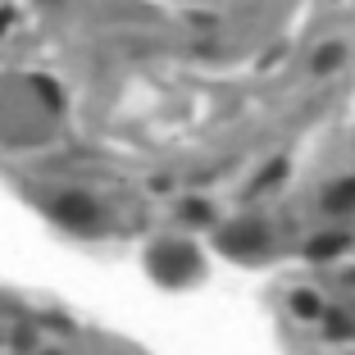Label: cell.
I'll return each mask as SVG.
<instances>
[{
    "label": "cell",
    "mask_w": 355,
    "mask_h": 355,
    "mask_svg": "<svg viewBox=\"0 0 355 355\" xmlns=\"http://www.w3.org/2000/svg\"><path fill=\"white\" fill-rule=\"evenodd\" d=\"M5 28H10V10H0V32H5Z\"/></svg>",
    "instance_id": "7c38bea8"
},
{
    "label": "cell",
    "mask_w": 355,
    "mask_h": 355,
    "mask_svg": "<svg viewBox=\"0 0 355 355\" xmlns=\"http://www.w3.org/2000/svg\"><path fill=\"white\" fill-rule=\"evenodd\" d=\"M55 219L69 223V228H78V232H92L96 223H101V209H96L92 196H83V191H69V196H60V205H55Z\"/></svg>",
    "instance_id": "3957f363"
},
{
    "label": "cell",
    "mask_w": 355,
    "mask_h": 355,
    "mask_svg": "<svg viewBox=\"0 0 355 355\" xmlns=\"http://www.w3.org/2000/svg\"><path fill=\"white\" fill-rule=\"evenodd\" d=\"M46 355H55V351H46Z\"/></svg>",
    "instance_id": "4fadbf2b"
},
{
    "label": "cell",
    "mask_w": 355,
    "mask_h": 355,
    "mask_svg": "<svg viewBox=\"0 0 355 355\" xmlns=\"http://www.w3.org/2000/svg\"><path fill=\"white\" fill-rule=\"evenodd\" d=\"M305 251H310V260H333V255L346 251V237L342 232H328V237H314Z\"/></svg>",
    "instance_id": "277c9868"
},
{
    "label": "cell",
    "mask_w": 355,
    "mask_h": 355,
    "mask_svg": "<svg viewBox=\"0 0 355 355\" xmlns=\"http://www.w3.org/2000/svg\"><path fill=\"white\" fill-rule=\"evenodd\" d=\"M28 87L46 101V110H64V92L51 83V78H28Z\"/></svg>",
    "instance_id": "8992f818"
},
{
    "label": "cell",
    "mask_w": 355,
    "mask_h": 355,
    "mask_svg": "<svg viewBox=\"0 0 355 355\" xmlns=\"http://www.w3.org/2000/svg\"><path fill=\"white\" fill-rule=\"evenodd\" d=\"M324 205L333 209V214H342V209H355V178H346V182H337L333 191L324 196Z\"/></svg>",
    "instance_id": "5b68a950"
},
{
    "label": "cell",
    "mask_w": 355,
    "mask_h": 355,
    "mask_svg": "<svg viewBox=\"0 0 355 355\" xmlns=\"http://www.w3.org/2000/svg\"><path fill=\"white\" fill-rule=\"evenodd\" d=\"M150 273L168 287H182L187 278L200 273V255L191 251L187 241H159L155 251H150Z\"/></svg>",
    "instance_id": "6da1fadb"
},
{
    "label": "cell",
    "mask_w": 355,
    "mask_h": 355,
    "mask_svg": "<svg viewBox=\"0 0 355 355\" xmlns=\"http://www.w3.org/2000/svg\"><path fill=\"white\" fill-rule=\"evenodd\" d=\"M282 173H287V164H282V159H273V164L264 168V178H260V182H255V191H260V187H273V182H278Z\"/></svg>",
    "instance_id": "30bf717a"
},
{
    "label": "cell",
    "mask_w": 355,
    "mask_h": 355,
    "mask_svg": "<svg viewBox=\"0 0 355 355\" xmlns=\"http://www.w3.org/2000/svg\"><path fill=\"white\" fill-rule=\"evenodd\" d=\"M342 60H346V51H342V46H324V51L314 55V69H319V73H333V69H337Z\"/></svg>",
    "instance_id": "ba28073f"
},
{
    "label": "cell",
    "mask_w": 355,
    "mask_h": 355,
    "mask_svg": "<svg viewBox=\"0 0 355 355\" xmlns=\"http://www.w3.org/2000/svg\"><path fill=\"white\" fill-rule=\"evenodd\" d=\"M328 337H355L351 319H346V314H333V319H328Z\"/></svg>",
    "instance_id": "9c48e42d"
},
{
    "label": "cell",
    "mask_w": 355,
    "mask_h": 355,
    "mask_svg": "<svg viewBox=\"0 0 355 355\" xmlns=\"http://www.w3.org/2000/svg\"><path fill=\"white\" fill-rule=\"evenodd\" d=\"M292 310L301 314V319H319V314H324V305H319V296H314V292H296L292 296Z\"/></svg>",
    "instance_id": "52a82bcc"
},
{
    "label": "cell",
    "mask_w": 355,
    "mask_h": 355,
    "mask_svg": "<svg viewBox=\"0 0 355 355\" xmlns=\"http://www.w3.org/2000/svg\"><path fill=\"white\" fill-rule=\"evenodd\" d=\"M269 246V232H264V223L260 219H241V223H232V228H223L219 232V251H228V255H255V251H264Z\"/></svg>",
    "instance_id": "7a4b0ae2"
},
{
    "label": "cell",
    "mask_w": 355,
    "mask_h": 355,
    "mask_svg": "<svg viewBox=\"0 0 355 355\" xmlns=\"http://www.w3.org/2000/svg\"><path fill=\"white\" fill-rule=\"evenodd\" d=\"M182 214H187L191 223H205V219H209V205H200V200H187V205H182Z\"/></svg>",
    "instance_id": "8fae6325"
}]
</instances>
